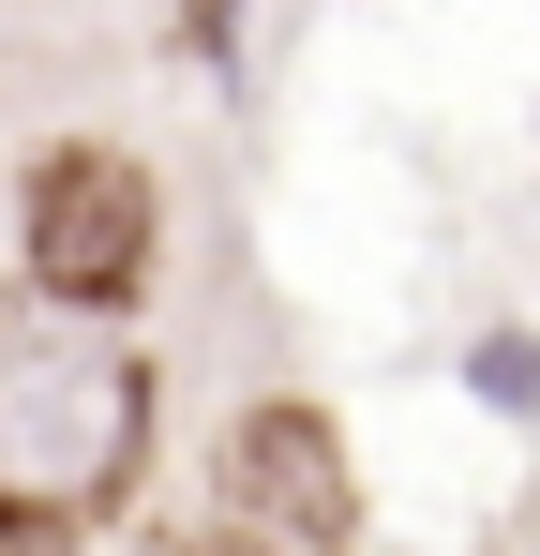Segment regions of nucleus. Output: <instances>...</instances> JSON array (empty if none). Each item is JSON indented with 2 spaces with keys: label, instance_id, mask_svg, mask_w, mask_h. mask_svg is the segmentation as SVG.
Listing matches in <instances>:
<instances>
[{
  "label": "nucleus",
  "instance_id": "f257e3e1",
  "mask_svg": "<svg viewBox=\"0 0 540 556\" xmlns=\"http://www.w3.org/2000/svg\"><path fill=\"white\" fill-rule=\"evenodd\" d=\"M151 452V362L105 316H0V556L90 542Z\"/></svg>",
  "mask_w": 540,
  "mask_h": 556
},
{
  "label": "nucleus",
  "instance_id": "f03ea898",
  "mask_svg": "<svg viewBox=\"0 0 540 556\" xmlns=\"http://www.w3.org/2000/svg\"><path fill=\"white\" fill-rule=\"evenodd\" d=\"M166 256V181L120 151V136H76L30 166V286L46 316H120Z\"/></svg>",
  "mask_w": 540,
  "mask_h": 556
},
{
  "label": "nucleus",
  "instance_id": "7ed1b4c3",
  "mask_svg": "<svg viewBox=\"0 0 540 556\" xmlns=\"http://www.w3.org/2000/svg\"><path fill=\"white\" fill-rule=\"evenodd\" d=\"M226 511L270 556H346V452H331V421L316 406H256L241 452H226Z\"/></svg>",
  "mask_w": 540,
  "mask_h": 556
}]
</instances>
